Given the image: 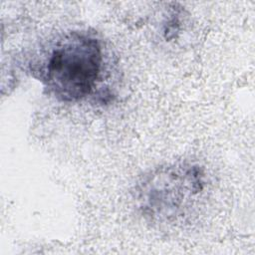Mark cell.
Returning <instances> with one entry per match:
<instances>
[{
  "instance_id": "6da1fadb",
  "label": "cell",
  "mask_w": 255,
  "mask_h": 255,
  "mask_svg": "<svg viewBox=\"0 0 255 255\" xmlns=\"http://www.w3.org/2000/svg\"><path fill=\"white\" fill-rule=\"evenodd\" d=\"M206 187L204 170L191 163H173L157 168L138 184L135 200L145 218L171 223L201 197Z\"/></svg>"
},
{
  "instance_id": "7a4b0ae2",
  "label": "cell",
  "mask_w": 255,
  "mask_h": 255,
  "mask_svg": "<svg viewBox=\"0 0 255 255\" xmlns=\"http://www.w3.org/2000/svg\"><path fill=\"white\" fill-rule=\"evenodd\" d=\"M99 41L84 33H71L52 49L43 69V82L62 102H76L88 96L102 67Z\"/></svg>"
}]
</instances>
